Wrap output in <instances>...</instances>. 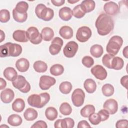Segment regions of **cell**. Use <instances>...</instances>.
I'll use <instances>...</instances> for the list:
<instances>
[{
  "label": "cell",
  "mask_w": 128,
  "mask_h": 128,
  "mask_svg": "<svg viewBox=\"0 0 128 128\" xmlns=\"http://www.w3.org/2000/svg\"><path fill=\"white\" fill-rule=\"evenodd\" d=\"M50 100V94L48 92H43L40 94L30 95L28 98V102L30 106L32 107L40 108H43Z\"/></svg>",
  "instance_id": "3"
},
{
  "label": "cell",
  "mask_w": 128,
  "mask_h": 128,
  "mask_svg": "<svg viewBox=\"0 0 128 128\" xmlns=\"http://www.w3.org/2000/svg\"><path fill=\"white\" fill-rule=\"evenodd\" d=\"M14 97V91L10 88H6L0 93L1 100L4 104L10 103Z\"/></svg>",
  "instance_id": "16"
},
{
  "label": "cell",
  "mask_w": 128,
  "mask_h": 128,
  "mask_svg": "<svg viewBox=\"0 0 128 128\" xmlns=\"http://www.w3.org/2000/svg\"><path fill=\"white\" fill-rule=\"evenodd\" d=\"M104 10L106 14L108 16H114L120 12V8L116 2L110 1L106 2L104 6Z\"/></svg>",
  "instance_id": "14"
},
{
  "label": "cell",
  "mask_w": 128,
  "mask_h": 128,
  "mask_svg": "<svg viewBox=\"0 0 128 128\" xmlns=\"http://www.w3.org/2000/svg\"><path fill=\"white\" fill-rule=\"evenodd\" d=\"M74 125V122L70 118L62 119L61 128H72Z\"/></svg>",
  "instance_id": "39"
},
{
  "label": "cell",
  "mask_w": 128,
  "mask_h": 128,
  "mask_svg": "<svg viewBox=\"0 0 128 128\" xmlns=\"http://www.w3.org/2000/svg\"><path fill=\"white\" fill-rule=\"evenodd\" d=\"M102 91L104 96H110L114 93V88L111 84H106L102 86Z\"/></svg>",
  "instance_id": "37"
},
{
  "label": "cell",
  "mask_w": 128,
  "mask_h": 128,
  "mask_svg": "<svg viewBox=\"0 0 128 128\" xmlns=\"http://www.w3.org/2000/svg\"><path fill=\"white\" fill-rule=\"evenodd\" d=\"M41 35L42 39L46 42L50 41L54 36V32L52 28L49 27H45L42 30Z\"/></svg>",
  "instance_id": "25"
},
{
  "label": "cell",
  "mask_w": 128,
  "mask_h": 128,
  "mask_svg": "<svg viewBox=\"0 0 128 128\" xmlns=\"http://www.w3.org/2000/svg\"><path fill=\"white\" fill-rule=\"evenodd\" d=\"M47 127L46 123L43 120H38L31 126L32 128H46Z\"/></svg>",
  "instance_id": "46"
},
{
  "label": "cell",
  "mask_w": 128,
  "mask_h": 128,
  "mask_svg": "<svg viewBox=\"0 0 128 128\" xmlns=\"http://www.w3.org/2000/svg\"><path fill=\"white\" fill-rule=\"evenodd\" d=\"M22 122V118L16 114H11L8 118V124L14 126H17L20 125Z\"/></svg>",
  "instance_id": "27"
},
{
  "label": "cell",
  "mask_w": 128,
  "mask_h": 128,
  "mask_svg": "<svg viewBox=\"0 0 128 128\" xmlns=\"http://www.w3.org/2000/svg\"><path fill=\"white\" fill-rule=\"evenodd\" d=\"M88 120L93 125H98L102 121L100 116L98 113H93L88 116Z\"/></svg>",
  "instance_id": "43"
},
{
  "label": "cell",
  "mask_w": 128,
  "mask_h": 128,
  "mask_svg": "<svg viewBox=\"0 0 128 128\" xmlns=\"http://www.w3.org/2000/svg\"><path fill=\"white\" fill-rule=\"evenodd\" d=\"M60 36L66 40L71 38L73 36V30L72 28L68 26H62L59 30Z\"/></svg>",
  "instance_id": "21"
},
{
  "label": "cell",
  "mask_w": 128,
  "mask_h": 128,
  "mask_svg": "<svg viewBox=\"0 0 128 128\" xmlns=\"http://www.w3.org/2000/svg\"><path fill=\"white\" fill-rule=\"evenodd\" d=\"M60 112L64 116H68L72 113V108L68 103L64 102L60 106Z\"/></svg>",
  "instance_id": "38"
},
{
  "label": "cell",
  "mask_w": 128,
  "mask_h": 128,
  "mask_svg": "<svg viewBox=\"0 0 128 128\" xmlns=\"http://www.w3.org/2000/svg\"><path fill=\"white\" fill-rule=\"evenodd\" d=\"M4 77L9 81L12 82L18 76V73L15 69L12 67H8L4 71Z\"/></svg>",
  "instance_id": "22"
},
{
  "label": "cell",
  "mask_w": 128,
  "mask_h": 128,
  "mask_svg": "<svg viewBox=\"0 0 128 128\" xmlns=\"http://www.w3.org/2000/svg\"><path fill=\"white\" fill-rule=\"evenodd\" d=\"M25 107L24 100L20 98H18L14 100L12 105L13 110L17 112H21L23 111Z\"/></svg>",
  "instance_id": "24"
},
{
  "label": "cell",
  "mask_w": 128,
  "mask_h": 128,
  "mask_svg": "<svg viewBox=\"0 0 128 128\" xmlns=\"http://www.w3.org/2000/svg\"><path fill=\"white\" fill-rule=\"evenodd\" d=\"M12 16L14 19L18 22H24L26 21L28 18L27 12L20 14L17 12L14 8L12 10Z\"/></svg>",
  "instance_id": "34"
},
{
  "label": "cell",
  "mask_w": 128,
  "mask_h": 128,
  "mask_svg": "<svg viewBox=\"0 0 128 128\" xmlns=\"http://www.w3.org/2000/svg\"><path fill=\"white\" fill-rule=\"evenodd\" d=\"M84 98L85 94L80 88L74 90L72 93V100L73 104L76 107H80L84 104Z\"/></svg>",
  "instance_id": "9"
},
{
  "label": "cell",
  "mask_w": 128,
  "mask_h": 128,
  "mask_svg": "<svg viewBox=\"0 0 128 128\" xmlns=\"http://www.w3.org/2000/svg\"><path fill=\"white\" fill-rule=\"evenodd\" d=\"M14 40L16 42H26L28 40L27 37L26 32L24 30H16L12 34Z\"/></svg>",
  "instance_id": "17"
},
{
  "label": "cell",
  "mask_w": 128,
  "mask_h": 128,
  "mask_svg": "<svg viewBox=\"0 0 128 128\" xmlns=\"http://www.w3.org/2000/svg\"><path fill=\"white\" fill-rule=\"evenodd\" d=\"M58 115V111L54 107H48L45 110V116L49 120L52 121L54 120L57 118Z\"/></svg>",
  "instance_id": "30"
},
{
  "label": "cell",
  "mask_w": 128,
  "mask_h": 128,
  "mask_svg": "<svg viewBox=\"0 0 128 128\" xmlns=\"http://www.w3.org/2000/svg\"><path fill=\"white\" fill-rule=\"evenodd\" d=\"M72 15L77 18H80L84 16L85 13L82 10L80 4L76 6L72 10Z\"/></svg>",
  "instance_id": "41"
},
{
  "label": "cell",
  "mask_w": 128,
  "mask_h": 128,
  "mask_svg": "<svg viewBox=\"0 0 128 128\" xmlns=\"http://www.w3.org/2000/svg\"><path fill=\"white\" fill-rule=\"evenodd\" d=\"M28 8V4L26 2L21 1L17 3L14 9L17 12L20 14H24L26 12Z\"/></svg>",
  "instance_id": "36"
},
{
  "label": "cell",
  "mask_w": 128,
  "mask_h": 128,
  "mask_svg": "<svg viewBox=\"0 0 128 128\" xmlns=\"http://www.w3.org/2000/svg\"><path fill=\"white\" fill-rule=\"evenodd\" d=\"M79 2V0H68V2L69 3H70V4H74V3L77 2Z\"/></svg>",
  "instance_id": "55"
},
{
  "label": "cell",
  "mask_w": 128,
  "mask_h": 128,
  "mask_svg": "<svg viewBox=\"0 0 128 128\" xmlns=\"http://www.w3.org/2000/svg\"><path fill=\"white\" fill-rule=\"evenodd\" d=\"M0 42H2L4 40V38H5V34H4V33L3 32V31L2 30H0Z\"/></svg>",
  "instance_id": "54"
},
{
  "label": "cell",
  "mask_w": 128,
  "mask_h": 128,
  "mask_svg": "<svg viewBox=\"0 0 128 128\" xmlns=\"http://www.w3.org/2000/svg\"><path fill=\"white\" fill-rule=\"evenodd\" d=\"M82 62L84 66L88 68H90L94 64V59L90 56H84L82 58Z\"/></svg>",
  "instance_id": "44"
},
{
  "label": "cell",
  "mask_w": 128,
  "mask_h": 128,
  "mask_svg": "<svg viewBox=\"0 0 128 128\" xmlns=\"http://www.w3.org/2000/svg\"><path fill=\"white\" fill-rule=\"evenodd\" d=\"M22 47L20 45L12 42H6L0 46V56L16 57L22 52Z\"/></svg>",
  "instance_id": "2"
},
{
  "label": "cell",
  "mask_w": 128,
  "mask_h": 128,
  "mask_svg": "<svg viewBox=\"0 0 128 128\" xmlns=\"http://www.w3.org/2000/svg\"><path fill=\"white\" fill-rule=\"evenodd\" d=\"M12 86L23 93H27L30 90V85L26 78L22 76H18L17 78L12 82Z\"/></svg>",
  "instance_id": "6"
},
{
  "label": "cell",
  "mask_w": 128,
  "mask_h": 128,
  "mask_svg": "<svg viewBox=\"0 0 128 128\" xmlns=\"http://www.w3.org/2000/svg\"><path fill=\"white\" fill-rule=\"evenodd\" d=\"M38 114L34 109L29 108H27L24 113V118L28 121H32L36 119L38 117Z\"/></svg>",
  "instance_id": "26"
},
{
  "label": "cell",
  "mask_w": 128,
  "mask_h": 128,
  "mask_svg": "<svg viewBox=\"0 0 128 128\" xmlns=\"http://www.w3.org/2000/svg\"><path fill=\"white\" fill-rule=\"evenodd\" d=\"M128 46H126L124 50H123V52H122V54L126 58H128Z\"/></svg>",
  "instance_id": "53"
},
{
  "label": "cell",
  "mask_w": 128,
  "mask_h": 128,
  "mask_svg": "<svg viewBox=\"0 0 128 128\" xmlns=\"http://www.w3.org/2000/svg\"><path fill=\"white\" fill-rule=\"evenodd\" d=\"M124 65V61L120 57L114 56L111 62V68L115 70H121Z\"/></svg>",
  "instance_id": "29"
},
{
  "label": "cell",
  "mask_w": 128,
  "mask_h": 128,
  "mask_svg": "<svg viewBox=\"0 0 128 128\" xmlns=\"http://www.w3.org/2000/svg\"><path fill=\"white\" fill-rule=\"evenodd\" d=\"M104 52L103 48L100 44H94L91 46L90 53L91 55L96 58L100 57Z\"/></svg>",
  "instance_id": "28"
},
{
  "label": "cell",
  "mask_w": 128,
  "mask_h": 128,
  "mask_svg": "<svg viewBox=\"0 0 128 128\" xmlns=\"http://www.w3.org/2000/svg\"><path fill=\"white\" fill-rule=\"evenodd\" d=\"M91 30L86 26H82L78 28L76 33V40L81 42L88 41L92 36Z\"/></svg>",
  "instance_id": "8"
},
{
  "label": "cell",
  "mask_w": 128,
  "mask_h": 128,
  "mask_svg": "<svg viewBox=\"0 0 128 128\" xmlns=\"http://www.w3.org/2000/svg\"><path fill=\"white\" fill-rule=\"evenodd\" d=\"M56 82V79L48 76L44 75L40 76L39 86L42 90H48L50 86H54Z\"/></svg>",
  "instance_id": "11"
},
{
  "label": "cell",
  "mask_w": 128,
  "mask_h": 128,
  "mask_svg": "<svg viewBox=\"0 0 128 128\" xmlns=\"http://www.w3.org/2000/svg\"><path fill=\"white\" fill-rule=\"evenodd\" d=\"M16 67L17 70L22 72H26L30 67L29 61L25 58H20L16 62Z\"/></svg>",
  "instance_id": "18"
},
{
  "label": "cell",
  "mask_w": 128,
  "mask_h": 128,
  "mask_svg": "<svg viewBox=\"0 0 128 128\" xmlns=\"http://www.w3.org/2000/svg\"><path fill=\"white\" fill-rule=\"evenodd\" d=\"M128 121L127 120H118L116 124V127L117 128H127Z\"/></svg>",
  "instance_id": "47"
},
{
  "label": "cell",
  "mask_w": 128,
  "mask_h": 128,
  "mask_svg": "<svg viewBox=\"0 0 128 128\" xmlns=\"http://www.w3.org/2000/svg\"><path fill=\"white\" fill-rule=\"evenodd\" d=\"M0 90H2L6 88V82L5 80H4L2 78H0Z\"/></svg>",
  "instance_id": "51"
},
{
  "label": "cell",
  "mask_w": 128,
  "mask_h": 128,
  "mask_svg": "<svg viewBox=\"0 0 128 128\" xmlns=\"http://www.w3.org/2000/svg\"><path fill=\"white\" fill-rule=\"evenodd\" d=\"M33 67L35 71L38 72H44L48 69L47 64L42 60H37L34 64Z\"/></svg>",
  "instance_id": "31"
},
{
  "label": "cell",
  "mask_w": 128,
  "mask_h": 128,
  "mask_svg": "<svg viewBox=\"0 0 128 128\" xmlns=\"http://www.w3.org/2000/svg\"><path fill=\"white\" fill-rule=\"evenodd\" d=\"M10 19V12L6 9H2L0 10V21L2 22H6Z\"/></svg>",
  "instance_id": "42"
},
{
  "label": "cell",
  "mask_w": 128,
  "mask_h": 128,
  "mask_svg": "<svg viewBox=\"0 0 128 128\" xmlns=\"http://www.w3.org/2000/svg\"><path fill=\"white\" fill-rule=\"evenodd\" d=\"M91 73L94 77L100 80H102L107 77V72L106 70L101 65H96L90 70Z\"/></svg>",
  "instance_id": "12"
},
{
  "label": "cell",
  "mask_w": 128,
  "mask_h": 128,
  "mask_svg": "<svg viewBox=\"0 0 128 128\" xmlns=\"http://www.w3.org/2000/svg\"><path fill=\"white\" fill-rule=\"evenodd\" d=\"M27 37L28 40L34 44H38L42 41V36L38 29L34 26H30L26 30Z\"/></svg>",
  "instance_id": "7"
},
{
  "label": "cell",
  "mask_w": 128,
  "mask_h": 128,
  "mask_svg": "<svg viewBox=\"0 0 128 128\" xmlns=\"http://www.w3.org/2000/svg\"><path fill=\"white\" fill-rule=\"evenodd\" d=\"M50 74L54 76H58L62 74L64 72V66L60 64L52 65L50 68Z\"/></svg>",
  "instance_id": "33"
},
{
  "label": "cell",
  "mask_w": 128,
  "mask_h": 128,
  "mask_svg": "<svg viewBox=\"0 0 128 128\" xmlns=\"http://www.w3.org/2000/svg\"><path fill=\"white\" fill-rule=\"evenodd\" d=\"M98 114L100 116V117L101 118V121L104 122L106 120L109 118V113L105 109H102L100 110Z\"/></svg>",
  "instance_id": "45"
},
{
  "label": "cell",
  "mask_w": 128,
  "mask_h": 128,
  "mask_svg": "<svg viewBox=\"0 0 128 128\" xmlns=\"http://www.w3.org/2000/svg\"><path fill=\"white\" fill-rule=\"evenodd\" d=\"M82 10L86 14L92 11L96 6V3L93 0H84L80 4Z\"/></svg>",
  "instance_id": "19"
},
{
  "label": "cell",
  "mask_w": 128,
  "mask_h": 128,
  "mask_svg": "<svg viewBox=\"0 0 128 128\" xmlns=\"http://www.w3.org/2000/svg\"><path fill=\"white\" fill-rule=\"evenodd\" d=\"M114 56L110 54H105L102 58V62L103 64L108 68H111V62Z\"/></svg>",
  "instance_id": "40"
},
{
  "label": "cell",
  "mask_w": 128,
  "mask_h": 128,
  "mask_svg": "<svg viewBox=\"0 0 128 128\" xmlns=\"http://www.w3.org/2000/svg\"><path fill=\"white\" fill-rule=\"evenodd\" d=\"M72 84L69 82H62L59 86V90L60 92L64 94H69L72 90Z\"/></svg>",
  "instance_id": "35"
},
{
  "label": "cell",
  "mask_w": 128,
  "mask_h": 128,
  "mask_svg": "<svg viewBox=\"0 0 128 128\" xmlns=\"http://www.w3.org/2000/svg\"><path fill=\"white\" fill-rule=\"evenodd\" d=\"M61 121L62 119H58L54 122V126L55 128H61Z\"/></svg>",
  "instance_id": "52"
},
{
  "label": "cell",
  "mask_w": 128,
  "mask_h": 128,
  "mask_svg": "<svg viewBox=\"0 0 128 128\" xmlns=\"http://www.w3.org/2000/svg\"><path fill=\"white\" fill-rule=\"evenodd\" d=\"M63 45V40L59 37L54 38L49 47V52L52 55H56L58 54Z\"/></svg>",
  "instance_id": "13"
},
{
  "label": "cell",
  "mask_w": 128,
  "mask_h": 128,
  "mask_svg": "<svg viewBox=\"0 0 128 128\" xmlns=\"http://www.w3.org/2000/svg\"><path fill=\"white\" fill-rule=\"evenodd\" d=\"M95 112V108L93 105L88 104L85 106L80 110V114L82 117L88 118Z\"/></svg>",
  "instance_id": "32"
},
{
  "label": "cell",
  "mask_w": 128,
  "mask_h": 128,
  "mask_svg": "<svg viewBox=\"0 0 128 128\" xmlns=\"http://www.w3.org/2000/svg\"><path fill=\"white\" fill-rule=\"evenodd\" d=\"M51 2L54 6H60L63 5L64 4L65 0H52Z\"/></svg>",
  "instance_id": "50"
},
{
  "label": "cell",
  "mask_w": 128,
  "mask_h": 128,
  "mask_svg": "<svg viewBox=\"0 0 128 128\" xmlns=\"http://www.w3.org/2000/svg\"><path fill=\"white\" fill-rule=\"evenodd\" d=\"M78 48V44L74 41L68 42L63 49V53L65 56L68 58L74 57Z\"/></svg>",
  "instance_id": "10"
},
{
  "label": "cell",
  "mask_w": 128,
  "mask_h": 128,
  "mask_svg": "<svg viewBox=\"0 0 128 128\" xmlns=\"http://www.w3.org/2000/svg\"><path fill=\"white\" fill-rule=\"evenodd\" d=\"M58 16L62 20L64 21H68L72 18V10L68 7H63L59 10Z\"/></svg>",
  "instance_id": "20"
},
{
  "label": "cell",
  "mask_w": 128,
  "mask_h": 128,
  "mask_svg": "<svg viewBox=\"0 0 128 128\" xmlns=\"http://www.w3.org/2000/svg\"><path fill=\"white\" fill-rule=\"evenodd\" d=\"M104 109L106 110L110 114H116L118 109V104L117 102L112 98L107 100L103 104Z\"/></svg>",
  "instance_id": "15"
},
{
  "label": "cell",
  "mask_w": 128,
  "mask_h": 128,
  "mask_svg": "<svg viewBox=\"0 0 128 128\" xmlns=\"http://www.w3.org/2000/svg\"><path fill=\"white\" fill-rule=\"evenodd\" d=\"M84 86L86 90L89 94L94 92L96 88V84L95 81L92 78L86 79L84 84Z\"/></svg>",
  "instance_id": "23"
},
{
  "label": "cell",
  "mask_w": 128,
  "mask_h": 128,
  "mask_svg": "<svg viewBox=\"0 0 128 128\" xmlns=\"http://www.w3.org/2000/svg\"><path fill=\"white\" fill-rule=\"evenodd\" d=\"M122 43L123 40L120 36H114L110 39L106 46V50L109 54L114 56L118 53Z\"/></svg>",
  "instance_id": "5"
},
{
  "label": "cell",
  "mask_w": 128,
  "mask_h": 128,
  "mask_svg": "<svg viewBox=\"0 0 128 128\" xmlns=\"http://www.w3.org/2000/svg\"><path fill=\"white\" fill-rule=\"evenodd\" d=\"M95 26L98 34L104 36L109 34L113 30L114 22L110 16L106 14H102L96 18Z\"/></svg>",
  "instance_id": "1"
},
{
  "label": "cell",
  "mask_w": 128,
  "mask_h": 128,
  "mask_svg": "<svg viewBox=\"0 0 128 128\" xmlns=\"http://www.w3.org/2000/svg\"><path fill=\"white\" fill-rule=\"evenodd\" d=\"M128 75L123 76L120 80V84H121L126 89H128Z\"/></svg>",
  "instance_id": "49"
},
{
  "label": "cell",
  "mask_w": 128,
  "mask_h": 128,
  "mask_svg": "<svg viewBox=\"0 0 128 128\" xmlns=\"http://www.w3.org/2000/svg\"><path fill=\"white\" fill-rule=\"evenodd\" d=\"M90 126L88 122L86 120H83L80 121L78 124V128H90Z\"/></svg>",
  "instance_id": "48"
},
{
  "label": "cell",
  "mask_w": 128,
  "mask_h": 128,
  "mask_svg": "<svg viewBox=\"0 0 128 128\" xmlns=\"http://www.w3.org/2000/svg\"><path fill=\"white\" fill-rule=\"evenodd\" d=\"M35 14L37 17L44 21L50 20L54 16L53 10L47 8L42 4H38L35 8Z\"/></svg>",
  "instance_id": "4"
}]
</instances>
